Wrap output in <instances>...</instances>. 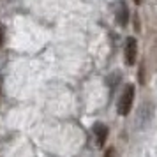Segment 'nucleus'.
<instances>
[{
  "label": "nucleus",
  "instance_id": "0eeeda50",
  "mask_svg": "<svg viewBox=\"0 0 157 157\" xmlns=\"http://www.w3.org/2000/svg\"><path fill=\"white\" fill-rule=\"evenodd\" d=\"M2 81H4V78L0 76V97H2Z\"/></svg>",
  "mask_w": 157,
  "mask_h": 157
},
{
  "label": "nucleus",
  "instance_id": "20e7f679",
  "mask_svg": "<svg viewBox=\"0 0 157 157\" xmlns=\"http://www.w3.org/2000/svg\"><path fill=\"white\" fill-rule=\"evenodd\" d=\"M115 20H117V23H118L120 27H125V23H127V20H129V11H127V6H125V2H120V4L117 6Z\"/></svg>",
  "mask_w": 157,
  "mask_h": 157
},
{
  "label": "nucleus",
  "instance_id": "f257e3e1",
  "mask_svg": "<svg viewBox=\"0 0 157 157\" xmlns=\"http://www.w3.org/2000/svg\"><path fill=\"white\" fill-rule=\"evenodd\" d=\"M132 102H134V86L127 85L124 88L120 99H118V115H122V117L129 115L131 108H132Z\"/></svg>",
  "mask_w": 157,
  "mask_h": 157
},
{
  "label": "nucleus",
  "instance_id": "7ed1b4c3",
  "mask_svg": "<svg viewBox=\"0 0 157 157\" xmlns=\"http://www.w3.org/2000/svg\"><path fill=\"white\" fill-rule=\"evenodd\" d=\"M94 136H95L97 147H104V143L108 140V127L104 124H95L94 125Z\"/></svg>",
  "mask_w": 157,
  "mask_h": 157
},
{
  "label": "nucleus",
  "instance_id": "f03ea898",
  "mask_svg": "<svg viewBox=\"0 0 157 157\" xmlns=\"http://www.w3.org/2000/svg\"><path fill=\"white\" fill-rule=\"evenodd\" d=\"M136 57H138V43L134 37H127L125 46H124V58L127 65H134L136 64Z\"/></svg>",
  "mask_w": 157,
  "mask_h": 157
},
{
  "label": "nucleus",
  "instance_id": "423d86ee",
  "mask_svg": "<svg viewBox=\"0 0 157 157\" xmlns=\"http://www.w3.org/2000/svg\"><path fill=\"white\" fill-rule=\"evenodd\" d=\"M4 44V27H2V23H0V46Z\"/></svg>",
  "mask_w": 157,
  "mask_h": 157
},
{
  "label": "nucleus",
  "instance_id": "39448f33",
  "mask_svg": "<svg viewBox=\"0 0 157 157\" xmlns=\"http://www.w3.org/2000/svg\"><path fill=\"white\" fill-rule=\"evenodd\" d=\"M104 157H117V152H115L113 147H111V148H108L106 152H104Z\"/></svg>",
  "mask_w": 157,
  "mask_h": 157
}]
</instances>
